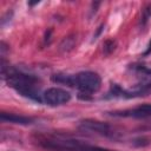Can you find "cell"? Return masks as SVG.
I'll list each match as a JSON object with an SVG mask.
<instances>
[{"mask_svg":"<svg viewBox=\"0 0 151 151\" xmlns=\"http://www.w3.org/2000/svg\"><path fill=\"white\" fill-rule=\"evenodd\" d=\"M2 76L5 77L8 86L14 88L19 94L31 100L42 103V94H40L39 92V87H38L39 80L37 77L9 67L7 71L2 72Z\"/></svg>","mask_w":151,"mask_h":151,"instance_id":"cell-1","label":"cell"},{"mask_svg":"<svg viewBox=\"0 0 151 151\" xmlns=\"http://www.w3.org/2000/svg\"><path fill=\"white\" fill-rule=\"evenodd\" d=\"M38 144L47 151H116L70 138H45L40 139Z\"/></svg>","mask_w":151,"mask_h":151,"instance_id":"cell-2","label":"cell"},{"mask_svg":"<svg viewBox=\"0 0 151 151\" xmlns=\"http://www.w3.org/2000/svg\"><path fill=\"white\" fill-rule=\"evenodd\" d=\"M101 78L97 72L81 71L73 76V87H77L83 94H92L99 91Z\"/></svg>","mask_w":151,"mask_h":151,"instance_id":"cell-3","label":"cell"},{"mask_svg":"<svg viewBox=\"0 0 151 151\" xmlns=\"http://www.w3.org/2000/svg\"><path fill=\"white\" fill-rule=\"evenodd\" d=\"M78 127L81 131L98 134V136H104V137H114L116 134L114 129L110 124L97 120V119H83L79 123Z\"/></svg>","mask_w":151,"mask_h":151,"instance_id":"cell-4","label":"cell"},{"mask_svg":"<svg viewBox=\"0 0 151 151\" xmlns=\"http://www.w3.org/2000/svg\"><path fill=\"white\" fill-rule=\"evenodd\" d=\"M42 103L50 106H61L71 100V93L61 87H50L42 93Z\"/></svg>","mask_w":151,"mask_h":151,"instance_id":"cell-5","label":"cell"},{"mask_svg":"<svg viewBox=\"0 0 151 151\" xmlns=\"http://www.w3.org/2000/svg\"><path fill=\"white\" fill-rule=\"evenodd\" d=\"M112 117H123V118H151V104H143L138 105L132 109L125 110H117L109 112Z\"/></svg>","mask_w":151,"mask_h":151,"instance_id":"cell-6","label":"cell"},{"mask_svg":"<svg viewBox=\"0 0 151 151\" xmlns=\"http://www.w3.org/2000/svg\"><path fill=\"white\" fill-rule=\"evenodd\" d=\"M0 119L5 123H11V124H18V125H29L33 123V118L25 117V116H19L15 113H7L2 112L0 114Z\"/></svg>","mask_w":151,"mask_h":151,"instance_id":"cell-7","label":"cell"},{"mask_svg":"<svg viewBox=\"0 0 151 151\" xmlns=\"http://www.w3.org/2000/svg\"><path fill=\"white\" fill-rule=\"evenodd\" d=\"M51 79H52L54 83H59V84L73 86V76H70V74L57 73V74H53V76L51 77Z\"/></svg>","mask_w":151,"mask_h":151,"instance_id":"cell-8","label":"cell"},{"mask_svg":"<svg viewBox=\"0 0 151 151\" xmlns=\"http://www.w3.org/2000/svg\"><path fill=\"white\" fill-rule=\"evenodd\" d=\"M74 45H76V40H74V38L72 35H70V37H66L61 41V44L59 46V50L63 51V52H68L74 47Z\"/></svg>","mask_w":151,"mask_h":151,"instance_id":"cell-9","label":"cell"},{"mask_svg":"<svg viewBox=\"0 0 151 151\" xmlns=\"http://www.w3.org/2000/svg\"><path fill=\"white\" fill-rule=\"evenodd\" d=\"M151 18V4H147L143 9H142V17H140V25L145 26L147 21Z\"/></svg>","mask_w":151,"mask_h":151,"instance_id":"cell-10","label":"cell"},{"mask_svg":"<svg viewBox=\"0 0 151 151\" xmlns=\"http://www.w3.org/2000/svg\"><path fill=\"white\" fill-rule=\"evenodd\" d=\"M116 48V41L112 40V39H109L106 40L104 44H103V51L104 53L107 55V54H111Z\"/></svg>","mask_w":151,"mask_h":151,"instance_id":"cell-11","label":"cell"},{"mask_svg":"<svg viewBox=\"0 0 151 151\" xmlns=\"http://www.w3.org/2000/svg\"><path fill=\"white\" fill-rule=\"evenodd\" d=\"M150 53H151V41H150V44H149V47H147V50L145 51L144 55H147V54H150Z\"/></svg>","mask_w":151,"mask_h":151,"instance_id":"cell-12","label":"cell"}]
</instances>
